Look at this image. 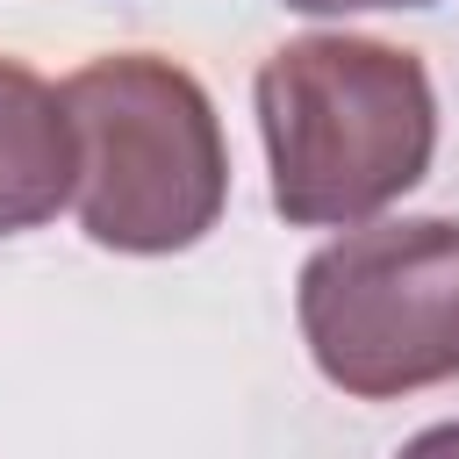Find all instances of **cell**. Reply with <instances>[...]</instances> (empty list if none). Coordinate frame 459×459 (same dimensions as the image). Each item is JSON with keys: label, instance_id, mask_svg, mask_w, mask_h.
<instances>
[{"label": "cell", "instance_id": "7a4b0ae2", "mask_svg": "<svg viewBox=\"0 0 459 459\" xmlns=\"http://www.w3.org/2000/svg\"><path fill=\"white\" fill-rule=\"evenodd\" d=\"M57 93L72 115V208L100 251L172 258L222 222L230 151L186 65L115 50L79 65Z\"/></svg>", "mask_w": 459, "mask_h": 459}, {"label": "cell", "instance_id": "5b68a950", "mask_svg": "<svg viewBox=\"0 0 459 459\" xmlns=\"http://www.w3.org/2000/svg\"><path fill=\"white\" fill-rule=\"evenodd\" d=\"M294 14H366V7H437V0H287Z\"/></svg>", "mask_w": 459, "mask_h": 459}, {"label": "cell", "instance_id": "6da1fadb", "mask_svg": "<svg viewBox=\"0 0 459 459\" xmlns=\"http://www.w3.org/2000/svg\"><path fill=\"white\" fill-rule=\"evenodd\" d=\"M273 208L294 230H351L423 186L437 93L416 50L380 36H294L258 65Z\"/></svg>", "mask_w": 459, "mask_h": 459}, {"label": "cell", "instance_id": "277c9868", "mask_svg": "<svg viewBox=\"0 0 459 459\" xmlns=\"http://www.w3.org/2000/svg\"><path fill=\"white\" fill-rule=\"evenodd\" d=\"M65 201H72L65 93L22 57H0V237L43 230Z\"/></svg>", "mask_w": 459, "mask_h": 459}, {"label": "cell", "instance_id": "3957f363", "mask_svg": "<svg viewBox=\"0 0 459 459\" xmlns=\"http://www.w3.org/2000/svg\"><path fill=\"white\" fill-rule=\"evenodd\" d=\"M294 316L316 373L351 402L459 380V222H351L301 265Z\"/></svg>", "mask_w": 459, "mask_h": 459}]
</instances>
